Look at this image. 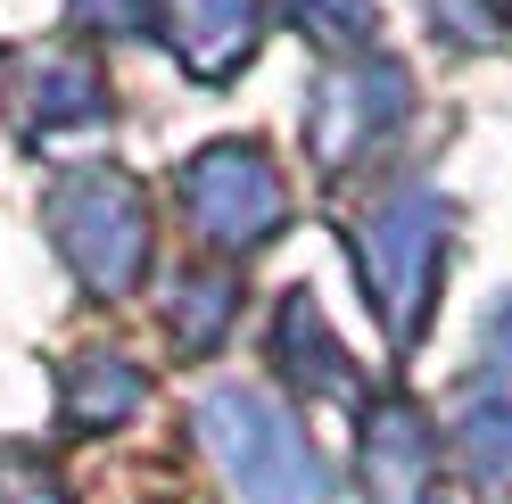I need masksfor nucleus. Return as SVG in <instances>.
I'll return each mask as SVG.
<instances>
[{
	"label": "nucleus",
	"mask_w": 512,
	"mask_h": 504,
	"mask_svg": "<svg viewBox=\"0 0 512 504\" xmlns=\"http://www.w3.org/2000/svg\"><path fill=\"white\" fill-rule=\"evenodd\" d=\"M356 265H364V298L389 323V348H413L430 331V306L446 281V199L422 182L380 191L372 215L356 224Z\"/></svg>",
	"instance_id": "f257e3e1"
},
{
	"label": "nucleus",
	"mask_w": 512,
	"mask_h": 504,
	"mask_svg": "<svg viewBox=\"0 0 512 504\" xmlns=\"http://www.w3.org/2000/svg\"><path fill=\"white\" fill-rule=\"evenodd\" d=\"M42 232L58 240L67 265L91 298H124L149 273V199L133 191V174L116 166H75L42 191Z\"/></svg>",
	"instance_id": "f03ea898"
},
{
	"label": "nucleus",
	"mask_w": 512,
	"mask_h": 504,
	"mask_svg": "<svg viewBox=\"0 0 512 504\" xmlns=\"http://www.w3.org/2000/svg\"><path fill=\"white\" fill-rule=\"evenodd\" d=\"M199 438H207V455L223 463V480L248 504H323L331 496V471L314 455V438L256 389L199 397Z\"/></svg>",
	"instance_id": "7ed1b4c3"
},
{
	"label": "nucleus",
	"mask_w": 512,
	"mask_h": 504,
	"mask_svg": "<svg viewBox=\"0 0 512 504\" xmlns=\"http://www.w3.org/2000/svg\"><path fill=\"white\" fill-rule=\"evenodd\" d=\"M413 116V75L397 67V58H339V67H323V83L306 91V149L323 174H347L364 166V157L380 141H397Z\"/></svg>",
	"instance_id": "20e7f679"
},
{
	"label": "nucleus",
	"mask_w": 512,
	"mask_h": 504,
	"mask_svg": "<svg viewBox=\"0 0 512 504\" xmlns=\"http://www.w3.org/2000/svg\"><path fill=\"white\" fill-rule=\"evenodd\" d=\"M182 215L223 257H248V248H265L290 224V191H281L273 157L256 141H215V149H199L182 166Z\"/></svg>",
	"instance_id": "39448f33"
},
{
	"label": "nucleus",
	"mask_w": 512,
	"mask_h": 504,
	"mask_svg": "<svg viewBox=\"0 0 512 504\" xmlns=\"http://www.w3.org/2000/svg\"><path fill=\"white\" fill-rule=\"evenodd\" d=\"M364 496L372 504H438V430L397 389L364 405Z\"/></svg>",
	"instance_id": "423d86ee"
},
{
	"label": "nucleus",
	"mask_w": 512,
	"mask_h": 504,
	"mask_svg": "<svg viewBox=\"0 0 512 504\" xmlns=\"http://www.w3.org/2000/svg\"><path fill=\"white\" fill-rule=\"evenodd\" d=\"M157 25H166L174 58L199 83H223L256 58V34H265V0H157Z\"/></svg>",
	"instance_id": "0eeeda50"
},
{
	"label": "nucleus",
	"mask_w": 512,
	"mask_h": 504,
	"mask_svg": "<svg viewBox=\"0 0 512 504\" xmlns=\"http://www.w3.org/2000/svg\"><path fill=\"white\" fill-rule=\"evenodd\" d=\"M9 83V108L25 124H100L108 116V83L83 50H34V58H9L0 67Z\"/></svg>",
	"instance_id": "6e6552de"
},
{
	"label": "nucleus",
	"mask_w": 512,
	"mask_h": 504,
	"mask_svg": "<svg viewBox=\"0 0 512 504\" xmlns=\"http://www.w3.org/2000/svg\"><path fill=\"white\" fill-rule=\"evenodd\" d=\"M273 356H281V372H290L298 389H314V397H339L347 381H356V364H347V348L331 339L323 306H314L306 290H290V298H281V323H273Z\"/></svg>",
	"instance_id": "1a4fd4ad"
},
{
	"label": "nucleus",
	"mask_w": 512,
	"mask_h": 504,
	"mask_svg": "<svg viewBox=\"0 0 512 504\" xmlns=\"http://www.w3.org/2000/svg\"><path fill=\"white\" fill-rule=\"evenodd\" d=\"M232 314H240V281L232 273H223V265H182L174 290H166V339H174V356L223 348Z\"/></svg>",
	"instance_id": "9d476101"
},
{
	"label": "nucleus",
	"mask_w": 512,
	"mask_h": 504,
	"mask_svg": "<svg viewBox=\"0 0 512 504\" xmlns=\"http://www.w3.org/2000/svg\"><path fill=\"white\" fill-rule=\"evenodd\" d=\"M141 372L108 356V348H91L67 364V381H58V414H67V430H116V422H133L141 414Z\"/></svg>",
	"instance_id": "9b49d317"
},
{
	"label": "nucleus",
	"mask_w": 512,
	"mask_h": 504,
	"mask_svg": "<svg viewBox=\"0 0 512 504\" xmlns=\"http://www.w3.org/2000/svg\"><path fill=\"white\" fill-rule=\"evenodd\" d=\"M455 438H463V463L479 488H512V397H471Z\"/></svg>",
	"instance_id": "f8f14e48"
},
{
	"label": "nucleus",
	"mask_w": 512,
	"mask_h": 504,
	"mask_svg": "<svg viewBox=\"0 0 512 504\" xmlns=\"http://www.w3.org/2000/svg\"><path fill=\"white\" fill-rule=\"evenodd\" d=\"M290 17L306 25V42L331 50V58H364V42L380 34V9H372V0H290Z\"/></svg>",
	"instance_id": "ddd939ff"
},
{
	"label": "nucleus",
	"mask_w": 512,
	"mask_h": 504,
	"mask_svg": "<svg viewBox=\"0 0 512 504\" xmlns=\"http://www.w3.org/2000/svg\"><path fill=\"white\" fill-rule=\"evenodd\" d=\"M0 504H75V496H67V480H58L42 455L0 447Z\"/></svg>",
	"instance_id": "4468645a"
},
{
	"label": "nucleus",
	"mask_w": 512,
	"mask_h": 504,
	"mask_svg": "<svg viewBox=\"0 0 512 504\" xmlns=\"http://www.w3.org/2000/svg\"><path fill=\"white\" fill-rule=\"evenodd\" d=\"M430 25L446 42H463V50H488L496 42V25H504V0H422Z\"/></svg>",
	"instance_id": "2eb2a0df"
},
{
	"label": "nucleus",
	"mask_w": 512,
	"mask_h": 504,
	"mask_svg": "<svg viewBox=\"0 0 512 504\" xmlns=\"http://www.w3.org/2000/svg\"><path fill=\"white\" fill-rule=\"evenodd\" d=\"M75 17H83V25H116V34H133V25H141V0H75Z\"/></svg>",
	"instance_id": "dca6fc26"
}]
</instances>
